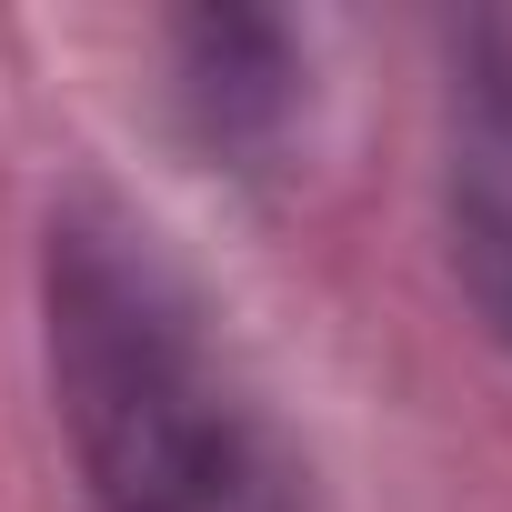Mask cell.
I'll use <instances>...</instances> for the list:
<instances>
[{"label": "cell", "mask_w": 512, "mask_h": 512, "mask_svg": "<svg viewBox=\"0 0 512 512\" xmlns=\"http://www.w3.org/2000/svg\"><path fill=\"white\" fill-rule=\"evenodd\" d=\"M41 342L71 462L101 512H302V472L241 382L211 302L121 201H61Z\"/></svg>", "instance_id": "6da1fadb"}, {"label": "cell", "mask_w": 512, "mask_h": 512, "mask_svg": "<svg viewBox=\"0 0 512 512\" xmlns=\"http://www.w3.org/2000/svg\"><path fill=\"white\" fill-rule=\"evenodd\" d=\"M181 111L211 151H272L302 111V51L282 21L201 11L181 21Z\"/></svg>", "instance_id": "3957f363"}, {"label": "cell", "mask_w": 512, "mask_h": 512, "mask_svg": "<svg viewBox=\"0 0 512 512\" xmlns=\"http://www.w3.org/2000/svg\"><path fill=\"white\" fill-rule=\"evenodd\" d=\"M442 201H452V272L472 312L492 322V342H512V31L492 21L472 31L462 81H452Z\"/></svg>", "instance_id": "7a4b0ae2"}]
</instances>
